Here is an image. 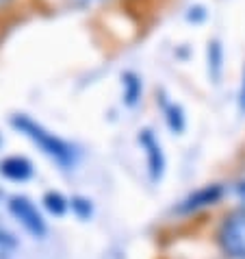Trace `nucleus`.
I'll return each instance as SVG.
<instances>
[{"mask_svg": "<svg viewBox=\"0 0 245 259\" xmlns=\"http://www.w3.org/2000/svg\"><path fill=\"white\" fill-rule=\"evenodd\" d=\"M217 244L230 259H245V209L228 213L217 229Z\"/></svg>", "mask_w": 245, "mask_h": 259, "instance_id": "2", "label": "nucleus"}, {"mask_svg": "<svg viewBox=\"0 0 245 259\" xmlns=\"http://www.w3.org/2000/svg\"><path fill=\"white\" fill-rule=\"evenodd\" d=\"M9 122L18 133H22L26 140H31L41 153L46 157H50L54 163H59L63 170H70L72 165L76 163L74 148H72L63 138L54 135L52 131H48L41 122L33 120L31 116H26V113H13Z\"/></svg>", "mask_w": 245, "mask_h": 259, "instance_id": "1", "label": "nucleus"}, {"mask_svg": "<svg viewBox=\"0 0 245 259\" xmlns=\"http://www.w3.org/2000/svg\"><path fill=\"white\" fill-rule=\"evenodd\" d=\"M0 175H3L7 181L13 183H26L28 179L35 175V168L31 159H26L22 155H9L0 161Z\"/></svg>", "mask_w": 245, "mask_h": 259, "instance_id": "6", "label": "nucleus"}, {"mask_svg": "<svg viewBox=\"0 0 245 259\" xmlns=\"http://www.w3.org/2000/svg\"><path fill=\"white\" fill-rule=\"evenodd\" d=\"M236 196H239L245 203V179H243V181H239V185H236Z\"/></svg>", "mask_w": 245, "mask_h": 259, "instance_id": "13", "label": "nucleus"}, {"mask_svg": "<svg viewBox=\"0 0 245 259\" xmlns=\"http://www.w3.org/2000/svg\"><path fill=\"white\" fill-rule=\"evenodd\" d=\"M5 3H9V0H0V5H5Z\"/></svg>", "mask_w": 245, "mask_h": 259, "instance_id": "14", "label": "nucleus"}, {"mask_svg": "<svg viewBox=\"0 0 245 259\" xmlns=\"http://www.w3.org/2000/svg\"><path fill=\"white\" fill-rule=\"evenodd\" d=\"M41 203H44V209L50 215H54V218H61V215H66L68 209H70V200L63 196L61 192H56V190L46 192L44 198H41Z\"/></svg>", "mask_w": 245, "mask_h": 259, "instance_id": "10", "label": "nucleus"}, {"mask_svg": "<svg viewBox=\"0 0 245 259\" xmlns=\"http://www.w3.org/2000/svg\"><path fill=\"white\" fill-rule=\"evenodd\" d=\"M239 111H241V116H245V61H243L241 83H239Z\"/></svg>", "mask_w": 245, "mask_h": 259, "instance_id": "12", "label": "nucleus"}, {"mask_svg": "<svg viewBox=\"0 0 245 259\" xmlns=\"http://www.w3.org/2000/svg\"><path fill=\"white\" fill-rule=\"evenodd\" d=\"M137 140H139L143 153H146V163H148V177H150V181L158 183L163 179V175H165V165H167L161 142L156 140L154 131H150V128H143V131H139V138H137Z\"/></svg>", "mask_w": 245, "mask_h": 259, "instance_id": "4", "label": "nucleus"}, {"mask_svg": "<svg viewBox=\"0 0 245 259\" xmlns=\"http://www.w3.org/2000/svg\"><path fill=\"white\" fill-rule=\"evenodd\" d=\"M0 144H3V138H0Z\"/></svg>", "mask_w": 245, "mask_h": 259, "instance_id": "15", "label": "nucleus"}, {"mask_svg": "<svg viewBox=\"0 0 245 259\" xmlns=\"http://www.w3.org/2000/svg\"><path fill=\"white\" fill-rule=\"evenodd\" d=\"M9 213L24 227L26 233H31L33 237H37V240L46 237V233H48L46 220H44V215H41V211L37 209V205L28 196H20V194L11 196L9 198Z\"/></svg>", "mask_w": 245, "mask_h": 259, "instance_id": "3", "label": "nucleus"}, {"mask_svg": "<svg viewBox=\"0 0 245 259\" xmlns=\"http://www.w3.org/2000/svg\"><path fill=\"white\" fill-rule=\"evenodd\" d=\"M165 122H167V128L176 135H182L187 128V116L185 109L178 103H165Z\"/></svg>", "mask_w": 245, "mask_h": 259, "instance_id": "9", "label": "nucleus"}, {"mask_svg": "<svg viewBox=\"0 0 245 259\" xmlns=\"http://www.w3.org/2000/svg\"><path fill=\"white\" fill-rule=\"evenodd\" d=\"M206 61H208V76L217 85L223 74V46L219 39H211L206 44Z\"/></svg>", "mask_w": 245, "mask_h": 259, "instance_id": "8", "label": "nucleus"}, {"mask_svg": "<svg viewBox=\"0 0 245 259\" xmlns=\"http://www.w3.org/2000/svg\"><path fill=\"white\" fill-rule=\"evenodd\" d=\"M221 198H223V188L219 183H211V185H204V188L191 192L187 198L180 200L176 211L178 213H196V211L206 209V207L217 205Z\"/></svg>", "mask_w": 245, "mask_h": 259, "instance_id": "5", "label": "nucleus"}, {"mask_svg": "<svg viewBox=\"0 0 245 259\" xmlns=\"http://www.w3.org/2000/svg\"><path fill=\"white\" fill-rule=\"evenodd\" d=\"M141 94H143V85L139 74L133 70L121 72V98H124V105L135 107L141 100Z\"/></svg>", "mask_w": 245, "mask_h": 259, "instance_id": "7", "label": "nucleus"}, {"mask_svg": "<svg viewBox=\"0 0 245 259\" xmlns=\"http://www.w3.org/2000/svg\"><path fill=\"white\" fill-rule=\"evenodd\" d=\"M70 209H72V213H74L78 220H89L91 215H93V205H91V200L85 198V196H72Z\"/></svg>", "mask_w": 245, "mask_h": 259, "instance_id": "11", "label": "nucleus"}]
</instances>
